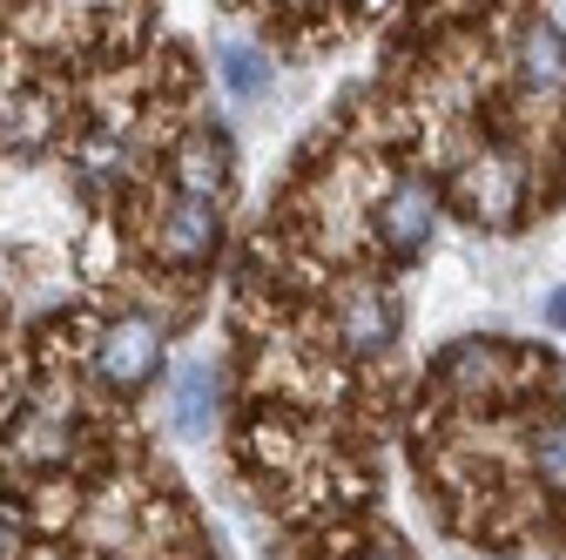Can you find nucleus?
<instances>
[{"mask_svg": "<svg viewBox=\"0 0 566 560\" xmlns=\"http://www.w3.org/2000/svg\"><path fill=\"white\" fill-rule=\"evenodd\" d=\"M156 365H163V331H156L149 318H122V324H108L102 352H95V372H102L115 392L149 385V378H156Z\"/></svg>", "mask_w": 566, "mask_h": 560, "instance_id": "obj_1", "label": "nucleus"}, {"mask_svg": "<svg viewBox=\"0 0 566 560\" xmlns=\"http://www.w3.org/2000/svg\"><path fill=\"white\" fill-rule=\"evenodd\" d=\"M378 237H385L391 257H418V250H424V237H432V189H424L418 176H405V183L385 196V209H378Z\"/></svg>", "mask_w": 566, "mask_h": 560, "instance_id": "obj_2", "label": "nucleus"}, {"mask_svg": "<svg viewBox=\"0 0 566 560\" xmlns=\"http://www.w3.org/2000/svg\"><path fill=\"white\" fill-rule=\"evenodd\" d=\"M391 331H398L391 298H385V291H371V284H350V298H344V344H350V352H358V359L385 352Z\"/></svg>", "mask_w": 566, "mask_h": 560, "instance_id": "obj_3", "label": "nucleus"}, {"mask_svg": "<svg viewBox=\"0 0 566 560\" xmlns=\"http://www.w3.org/2000/svg\"><path fill=\"white\" fill-rule=\"evenodd\" d=\"M209 243H217V196H182L163 224V257L196 263V257H209Z\"/></svg>", "mask_w": 566, "mask_h": 560, "instance_id": "obj_4", "label": "nucleus"}, {"mask_svg": "<svg viewBox=\"0 0 566 560\" xmlns=\"http://www.w3.org/2000/svg\"><path fill=\"white\" fill-rule=\"evenodd\" d=\"M223 176H230V149L217 143V135H196V143L182 149V163H176L182 196H217V189H223Z\"/></svg>", "mask_w": 566, "mask_h": 560, "instance_id": "obj_5", "label": "nucleus"}, {"mask_svg": "<svg viewBox=\"0 0 566 560\" xmlns=\"http://www.w3.org/2000/svg\"><path fill=\"white\" fill-rule=\"evenodd\" d=\"M169 412H176L182 433H209V412H217V378H209V365H182V372H176Z\"/></svg>", "mask_w": 566, "mask_h": 560, "instance_id": "obj_6", "label": "nucleus"}, {"mask_svg": "<svg viewBox=\"0 0 566 560\" xmlns=\"http://www.w3.org/2000/svg\"><path fill=\"white\" fill-rule=\"evenodd\" d=\"M526 75H533L539 89L566 82V34H559V28H533V34H526Z\"/></svg>", "mask_w": 566, "mask_h": 560, "instance_id": "obj_7", "label": "nucleus"}, {"mask_svg": "<svg viewBox=\"0 0 566 560\" xmlns=\"http://www.w3.org/2000/svg\"><path fill=\"white\" fill-rule=\"evenodd\" d=\"M217 68H223V82H230L243 102H256V95L270 89V61H263L256 48H223V54H217Z\"/></svg>", "mask_w": 566, "mask_h": 560, "instance_id": "obj_8", "label": "nucleus"}, {"mask_svg": "<svg viewBox=\"0 0 566 560\" xmlns=\"http://www.w3.org/2000/svg\"><path fill=\"white\" fill-rule=\"evenodd\" d=\"M533 466H539L546 486H566V426H553V433L533 446Z\"/></svg>", "mask_w": 566, "mask_h": 560, "instance_id": "obj_9", "label": "nucleus"}, {"mask_svg": "<svg viewBox=\"0 0 566 560\" xmlns=\"http://www.w3.org/2000/svg\"><path fill=\"white\" fill-rule=\"evenodd\" d=\"M546 318H553V324H566V291H553V298H546Z\"/></svg>", "mask_w": 566, "mask_h": 560, "instance_id": "obj_10", "label": "nucleus"}, {"mask_svg": "<svg viewBox=\"0 0 566 560\" xmlns=\"http://www.w3.org/2000/svg\"><path fill=\"white\" fill-rule=\"evenodd\" d=\"M371 560H391V553H371Z\"/></svg>", "mask_w": 566, "mask_h": 560, "instance_id": "obj_11", "label": "nucleus"}]
</instances>
